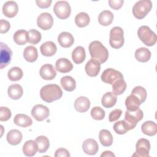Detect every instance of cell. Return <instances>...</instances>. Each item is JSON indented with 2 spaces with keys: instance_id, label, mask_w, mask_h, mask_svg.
I'll return each instance as SVG.
<instances>
[{
  "instance_id": "30",
  "label": "cell",
  "mask_w": 157,
  "mask_h": 157,
  "mask_svg": "<svg viewBox=\"0 0 157 157\" xmlns=\"http://www.w3.org/2000/svg\"><path fill=\"white\" fill-rule=\"evenodd\" d=\"M117 98L112 92H107L105 93L101 99V103L103 107L105 108H110L114 106L117 102Z\"/></svg>"
},
{
  "instance_id": "17",
  "label": "cell",
  "mask_w": 157,
  "mask_h": 157,
  "mask_svg": "<svg viewBox=\"0 0 157 157\" xmlns=\"http://www.w3.org/2000/svg\"><path fill=\"white\" fill-rule=\"evenodd\" d=\"M58 42L61 47L68 48L73 45L74 39L70 33L62 32L58 36Z\"/></svg>"
},
{
  "instance_id": "11",
  "label": "cell",
  "mask_w": 157,
  "mask_h": 157,
  "mask_svg": "<svg viewBox=\"0 0 157 157\" xmlns=\"http://www.w3.org/2000/svg\"><path fill=\"white\" fill-rule=\"evenodd\" d=\"M1 54H0V68L2 69L6 67L11 61L12 52L8 45L1 42Z\"/></svg>"
},
{
  "instance_id": "44",
  "label": "cell",
  "mask_w": 157,
  "mask_h": 157,
  "mask_svg": "<svg viewBox=\"0 0 157 157\" xmlns=\"http://www.w3.org/2000/svg\"><path fill=\"white\" fill-rule=\"evenodd\" d=\"M122 114V110L120 109H116L110 112L109 116V120L110 122H113L118 120Z\"/></svg>"
},
{
  "instance_id": "24",
  "label": "cell",
  "mask_w": 157,
  "mask_h": 157,
  "mask_svg": "<svg viewBox=\"0 0 157 157\" xmlns=\"http://www.w3.org/2000/svg\"><path fill=\"white\" fill-rule=\"evenodd\" d=\"M13 122L15 124H17L18 126L26 128L32 124L33 120L27 115L18 113L13 118Z\"/></svg>"
},
{
  "instance_id": "43",
  "label": "cell",
  "mask_w": 157,
  "mask_h": 157,
  "mask_svg": "<svg viewBox=\"0 0 157 157\" xmlns=\"http://www.w3.org/2000/svg\"><path fill=\"white\" fill-rule=\"evenodd\" d=\"M12 115L10 110L6 107H0V120L1 121H7Z\"/></svg>"
},
{
  "instance_id": "34",
  "label": "cell",
  "mask_w": 157,
  "mask_h": 157,
  "mask_svg": "<svg viewBox=\"0 0 157 157\" xmlns=\"http://www.w3.org/2000/svg\"><path fill=\"white\" fill-rule=\"evenodd\" d=\"M62 87L67 91H72L76 88V82L71 76L66 75L63 77L60 80Z\"/></svg>"
},
{
  "instance_id": "31",
  "label": "cell",
  "mask_w": 157,
  "mask_h": 157,
  "mask_svg": "<svg viewBox=\"0 0 157 157\" xmlns=\"http://www.w3.org/2000/svg\"><path fill=\"white\" fill-rule=\"evenodd\" d=\"M101 144L104 147L111 146L113 143V137L110 132L107 129H102L99 133Z\"/></svg>"
},
{
  "instance_id": "8",
  "label": "cell",
  "mask_w": 157,
  "mask_h": 157,
  "mask_svg": "<svg viewBox=\"0 0 157 157\" xmlns=\"http://www.w3.org/2000/svg\"><path fill=\"white\" fill-rule=\"evenodd\" d=\"M101 78L104 83L112 85L117 80L123 78V75L120 71L112 68H108L102 72Z\"/></svg>"
},
{
  "instance_id": "12",
  "label": "cell",
  "mask_w": 157,
  "mask_h": 157,
  "mask_svg": "<svg viewBox=\"0 0 157 157\" xmlns=\"http://www.w3.org/2000/svg\"><path fill=\"white\" fill-rule=\"evenodd\" d=\"M37 25L43 30L50 29L53 25V18L52 15L47 12L42 13L37 17Z\"/></svg>"
},
{
  "instance_id": "26",
  "label": "cell",
  "mask_w": 157,
  "mask_h": 157,
  "mask_svg": "<svg viewBox=\"0 0 157 157\" xmlns=\"http://www.w3.org/2000/svg\"><path fill=\"white\" fill-rule=\"evenodd\" d=\"M85 50L82 46L75 47L72 52V59L75 64L82 63L85 61Z\"/></svg>"
},
{
  "instance_id": "23",
  "label": "cell",
  "mask_w": 157,
  "mask_h": 157,
  "mask_svg": "<svg viewBox=\"0 0 157 157\" xmlns=\"http://www.w3.org/2000/svg\"><path fill=\"white\" fill-rule=\"evenodd\" d=\"M21 132L17 129H12L7 134V140L12 145H17L22 140Z\"/></svg>"
},
{
  "instance_id": "35",
  "label": "cell",
  "mask_w": 157,
  "mask_h": 157,
  "mask_svg": "<svg viewBox=\"0 0 157 157\" xmlns=\"http://www.w3.org/2000/svg\"><path fill=\"white\" fill-rule=\"evenodd\" d=\"M35 141L37 143L38 151L43 153L47 151L50 147V142L48 139L44 136H40L36 137Z\"/></svg>"
},
{
  "instance_id": "5",
  "label": "cell",
  "mask_w": 157,
  "mask_h": 157,
  "mask_svg": "<svg viewBox=\"0 0 157 157\" xmlns=\"http://www.w3.org/2000/svg\"><path fill=\"white\" fill-rule=\"evenodd\" d=\"M124 42L123 30L121 27L115 26L110 31L109 44L110 46L116 49L123 47Z\"/></svg>"
},
{
  "instance_id": "13",
  "label": "cell",
  "mask_w": 157,
  "mask_h": 157,
  "mask_svg": "<svg viewBox=\"0 0 157 157\" xmlns=\"http://www.w3.org/2000/svg\"><path fill=\"white\" fill-rule=\"evenodd\" d=\"M18 11V4L13 1H7L2 6V13L8 18L14 17L17 14Z\"/></svg>"
},
{
  "instance_id": "15",
  "label": "cell",
  "mask_w": 157,
  "mask_h": 157,
  "mask_svg": "<svg viewBox=\"0 0 157 157\" xmlns=\"http://www.w3.org/2000/svg\"><path fill=\"white\" fill-rule=\"evenodd\" d=\"M83 152L90 155H94L97 153L99 149V146L97 142L93 139H86L82 144Z\"/></svg>"
},
{
  "instance_id": "40",
  "label": "cell",
  "mask_w": 157,
  "mask_h": 157,
  "mask_svg": "<svg viewBox=\"0 0 157 157\" xmlns=\"http://www.w3.org/2000/svg\"><path fill=\"white\" fill-rule=\"evenodd\" d=\"M131 94L135 95L142 103L144 102L147 98V91L146 90L141 86H137L133 88V90L131 91Z\"/></svg>"
},
{
  "instance_id": "42",
  "label": "cell",
  "mask_w": 157,
  "mask_h": 157,
  "mask_svg": "<svg viewBox=\"0 0 157 157\" xmlns=\"http://www.w3.org/2000/svg\"><path fill=\"white\" fill-rule=\"evenodd\" d=\"M113 130L118 134H124L128 131L126 125L124 120H121L116 122L113 126Z\"/></svg>"
},
{
  "instance_id": "3",
  "label": "cell",
  "mask_w": 157,
  "mask_h": 157,
  "mask_svg": "<svg viewBox=\"0 0 157 157\" xmlns=\"http://www.w3.org/2000/svg\"><path fill=\"white\" fill-rule=\"evenodd\" d=\"M152 2L150 0H140L136 2L132 7V13L135 18L142 19L150 12Z\"/></svg>"
},
{
  "instance_id": "37",
  "label": "cell",
  "mask_w": 157,
  "mask_h": 157,
  "mask_svg": "<svg viewBox=\"0 0 157 157\" xmlns=\"http://www.w3.org/2000/svg\"><path fill=\"white\" fill-rule=\"evenodd\" d=\"M90 21L89 15L85 12H80L78 13L75 17V23L79 28H83L86 26Z\"/></svg>"
},
{
  "instance_id": "14",
  "label": "cell",
  "mask_w": 157,
  "mask_h": 157,
  "mask_svg": "<svg viewBox=\"0 0 157 157\" xmlns=\"http://www.w3.org/2000/svg\"><path fill=\"white\" fill-rule=\"evenodd\" d=\"M40 77L47 80H53L56 75V72L54 67L50 64H45L43 65L39 71Z\"/></svg>"
},
{
  "instance_id": "7",
  "label": "cell",
  "mask_w": 157,
  "mask_h": 157,
  "mask_svg": "<svg viewBox=\"0 0 157 157\" xmlns=\"http://www.w3.org/2000/svg\"><path fill=\"white\" fill-rule=\"evenodd\" d=\"M53 12L57 17L64 20L70 16L71 9L67 1H59L55 3L53 7Z\"/></svg>"
},
{
  "instance_id": "46",
  "label": "cell",
  "mask_w": 157,
  "mask_h": 157,
  "mask_svg": "<svg viewBox=\"0 0 157 157\" xmlns=\"http://www.w3.org/2000/svg\"><path fill=\"white\" fill-rule=\"evenodd\" d=\"M123 0H109V4L111 8L114 10L120 9L123 4Z\"/></svg>"
},
{
  "instance_id": "6",
  "label": "cell",
  "mask_w": 157,
  "mask_h": 157,
  "mask_svg": "<svg viewBox=\"0 0 157 157\" xmlns=\"http://www.w3.org/2000/svg\"><path fill=\"white\" fill-rule=\"evenodd\" d=\"M143 112L140 109H138L135 111L126 110L123 120L128 131L134 129L136 126L137 123L143 118Z\"/></svg>"
},
{
  "instance_id": "20",
  "label": "cell",
  "mask_w": 157,
  "mask_h": 157,
  "mask_svg": "<svg viewBox=\"0 0 157 157\" xmlns=\"http://www.w3.org/2000/svg\"><path fill=\"white\" fill-rule=\"evenodd\" d=\"M40 50L42 55L45 56H52L56 53L57 47L54 42L47 41L41 45Z\"/></svg>"
},
{
  "instance_id": "16",
  "label": "cell",
  "mask_w": 157,
  "mask_h": 157,
  "mask_svg": "<svg viewBox=\"0 0 157 157\" xmlns=\"http://www.w3.org/2000/svg\"><path fill=\"white\" fill-rule=\"evenodd\" d=\"M55 67L56 71L59 72L67 73L72 71L73 65L68 59L61 58L56 61Z\"/></svg>"
},
{
  "instance_id": "2",
  "label": "cell",
  "mask_w": 157,
  "mask_h": 157,
  "mask_svg": "<svg viewBox=\"0 0 157 157\" xmlns=\"http://www.w3.org/2000/svg\"><path fill=\"white\" fill-rule=\"evenodd\" d=\"M40 96L45 102H52L62 97L63 91L60 86L56 84H48L40 89Z\"/></svg>"
},
{
  "instance_id": "27",
  "label": "cell",
  "mask_w": 157,
  "mask_h": 157,
  "mask_svg": "<svg viewBox=\"0 0 157 157\" xmlns=\"http://www.w3.org/2000/svg\"><path fill=\"white\" fill-rule=\"evenodd\" d=\"M141 130L144 134L153 136L157 132V125L154 121H147L142 124Z\"/></svg>"
},
{
  "instance_id": "41",
  "label": "cell",
  "mask_w": 157,
  "mask_h": 157,
  "mask_svg": "<svg viewBox=\"0 0 157 157\" xmlns=\"http://www.w3.org/2000/svg\"><path fill=\"white\" fill-rule=\"evenodd\" d=\"M91 115L96 120H102L105 117V111L100 107H94L91 110Z\"/></svg>"
},
{
  "instance_id": "19",
  "label": "cell",
  "mask_w": 157,
  "mask_h": 157,
  "mask_svg": "<svg viewBox=\"0 0 157 157\" xmlns=\"http://www.w3.org/2000/svg\"><path fill=\"white\" fill-rule=\"evenodd\" d=\"M90 106V101L86 97L80 96L77 98L74 102V108L78 112H86Z\"/></svg>"
},
{
  "instance_id": "33",
  "label": "cell",
  "mask_w": 157,
  "mask_h": 157,
  "mask_svg": "<svg viewBox=\"0 0 157 157\" xmlns=\"http://www.w3.org/2000/svg\"><path fill=\"white\" fill-rule=\"evenodd\" d=\"M14 42L20 45L26 44L28 42V33L25 29H20L17 31L13 34Z\"/></svg>"
},
{
  "instance_id": "9",
  "label": "cell",
  "mask_w": 157,
  "mask_h": 157,
  "mask_svg": "<svg viewBox=\"0 0 157 157\" xmlns=\"http://www.w3.org/2000/svg\"><path fill=\"white\" fill-rule=\"evenodd\" d=\"M150 144L148 140L142 138L138 140L136 145V153L132 156L146 157L149 156Z\"/></svg>"
},
{
  "instance_id": "49",
  "label": "cell",
  "mask_w": 157,
  "mask_h": 157,
  "mask_svg": "<svg viewBox=\"0 0 157 157\" xmlns=\"http://www.w3.org/2000/svg\"><path fill=\"white\" fill-rule=\"evenodd\" d=\"M101 157H103V156H113V157H115V155L110 151H105L101 155Z\"/></svg>"
},
{
  "instance_id": "32",
  "label": "cell",
  "mask_w": 157,
  "mask_h": 157,
  "mask_svg": "<svg viewBox=\"0 0 157 157\" xmlns=\"http://www.w3.org/2000/svg\"><path fill=\"white\" fill-rule=\"evenodd\" d=\"M113 20V14L109 10H105L102 11L98 17V21L102 26L110 25Z\"/></svg>"
},
{
  "instance_id": "47",
  "label": "cell",
  "mask_w": 157,
  "mask_h": 157,
  "mask_svg": "<svg viewBox=\"0 0 157 157\" xmlns=\"http://www.w3.org/2000/svg\"><path fill=\"white\" fill-rule=\"evenodd\" d=\"M55 157H61V156L69 157L70 154L67 149L63 148H60L56 150L55 153Z\"/></svg>"
},
{
  "instance_id": "22",
  "label": "cell",
  "mask_w": 157,
  "mask_h": 157,
  "mask_svg": "<svg viewBox=\"0 0 157 157\" xmlns=\"http://www.w3.org/2000/svg\"><path fill=\"white\" fill-rule=\"evenodd\" d=\"M142 102L135 95L131 94L125 100V105L128 111H135L139 109Z\"/></svg>"
},
{
  "instance_id": "38",
  "label": "cell",
  "mask_w": 157,
  "mask_h": 157,
  "mask_svg": "<svg viewBox=\"0 0 157 157\" xmlns=\"http://www.w3.org/2000/svg\"><path fill=\"white\" fill-rule=\"evenodd\" d=\"M23 75L22 70L18 67H13L10 69L7 73L8 78L11 81L20 80Z\"/></svg>"
},
{
  "instance_id": "18",
  "label": "cell",
  "mask_w": 157,
  "mask_h": 157,
  "mask_svg": "<svg viewBox=\"0 0 157 157\" xmlns=\"http://www.w3.org/2000/svg\"><path fill=\"white\" fill-rule=\"evenodd\" d=\"M101 70V64L94 59L89 60L85 65V71L90 77H96Z\"/></svg>"
},
{
  "instance_id": "4",
  "label": "cell",
  "mask_w": 157,
  "mask_h": 157,
  "mask_svg": "<svg viewBox=\"0 0 157 157\" xmlns=\"http://www.w3.org/2000/svg\"><path fill=\"white\" fill-rule=\"evenodd\" d=\"M137 35L140 40L147 46H153L156 42L157 37L156 34L147 26H140L138 29Z\"/></svg>"
},
{
  "instance_id": "10",
  "label": "cell",
  "mask_w": 157,
  "mask_h": 157,
  "mask_svg": "<svg viewBox=\"0 0 157 157\" xmlns=\"http://www.w3.org/2000/svg\"><path fill=\"white\" fill-rule=\"evenodd\" d=\"M50 115L48 108L42 104L34 105L31 110V115L38 121H42L47 119Z\"/></svg>"
},
{
  "instance_id": "45",
  "label": "cell",
  "mask_w": 157,
  "mask_h": 157,
  "mask_svg": "<svg viewBox=\"0 0 157 157\" xmlns=\"http://www.w3.org/2000/svg\"><path fill=\"white\" fill-rule=\"evenodd\" d=\"M10 28L9 22L6 20L1 19L0 20V33L1 34L7 33Z\"/></svg>"
},
{
  "instance_id": "25",
  "label": "cell",
  "mask_w": 157,
  "mask_h": 157,
  "mask_svg": "<svg viewBox=\"0 0 157 157\" xmlns=\"http://www.w3.org/2000/svg\"><path fill=\"white\" fill-rule=\"evenodd\" d=\"M7 93L10 98L14 100L19 99L23 93V88L19 84H12L9 86Z\"/></svg>"
},
{
  "instance_id": "36",
  "label": "cell",
  "mask_w": 157,
  "mask_h": 157,
  "mask_svg": "<svg viewBox=\"0 0 157 157\" xmlns=\"http://www.w3.org/2000/svg\"><path fill=\"white\" fill-rule=\"evenodd\" d=\"M113 93L117 95L121 94L126 89V83L123 78H119L112 85Z\"/></svg>"
},
{
  "instance_id": "29",
  "label": "cell",
  "mask_w": 157,
  "mask_h": 157,
  "mask_svg": "<svg viewBox=\"0 0 157 157\" xmlns=\"http://www.w3.org/2000/svg\"><path fill=\"white\" fill-rule=\"evenodd\" d=\"M135 58L140 62L146 63L151 58V52L145 47L139 48L135 52Z\"/></svg>"
},
{
  "instance_id": "39",
  "label": "cell",
  "mask_w": 157,
  "mask_h": 157,
  "mask_svg": "<svg viewBox=\"0 0 157 157\" xmlns=\"http://www.w3.org/2000/svg\"><path fill=\"white\" fill-rule=\"evenodd\" d=\"M28 42L31 44H38L42 38L41 34L36 29H31L28 31Z\"/></svg>"
},
{
  "instance_id": "48",
  "label": "cell",
  "mask_w": 157,
  "mask_h": 157,
  "mask_svg": "<svg viewBox=\"0 0 157 157\" xmlns=\"http://www.w3.org/2000/svg\"><path fill=\"white\" fill-rule=\"evenodd\" d=\"M52 2V0H36V3L38 7L42 9H46L50 6Z\"/></svg>"
},
{
  "instance_id": "28",
  "label": "cell",
  "mask_w": 157,
  "mask_h": 157,
  "mask_svg": "<svg viewBox=\"0 0 157 157\" xmlns=\"http://www.w3.org/2000/svg\"><path fill=\"white\" fill-rule=\"evenodd\" d=\"M23 57L28 62H34L38 57L37 48L33 46L26 47L23 51Z\"/></svg>"
},
{
  "instance_id": "21",
  "label": "cell",
  "mask_w": 157,
  "mask_h": 157,
  "mask_svg": "<svg viewBox=\"0 0 157 157\" xmlns=\"http://www.w3.org/2000/svg\"><path fill=\"white\" fill-rule=\"evenodd\" d=\"M23 152L26 156H33L38 151L37 145L36 141L33 140H27L23 146Z\"/></svg>"
},
{
  "instance_id": "1",
  "label": "cell",
  "mask_w": 157,
  "mask_h": 157,
  "mask_svg": "<svg viewBox=\"0 0 157 157\" xmlns=\"http://www.w3.org/2000/svg\"><path fill=\"white\" fill-rule=\"evenodd\" d=\"M88 49L92 59L100 64H102L107 60L109 57L108 50L101 42L98 40L91 42Z\"/></svg>"
}]
</instances>
